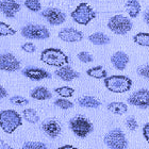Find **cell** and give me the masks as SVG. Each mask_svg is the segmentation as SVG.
Listing matches in <instances>:
<instances>
[{
    "mask_svg": "<svg viewBox=\"0 0 149 149\" xmlns=\"http://www.w3.org/2000/svg\"><path fill=\"white\" fill-rule=\"evenodd\" d=\"M128 102L132 106L139 107L141 109L149 108V91L146 88H142L134 92L129 98Z\"/></svg>",
    "mask_w": 149,
    "mask_h": 149,
    "instance_id": "obj_9",
    "label": "cell"
},
{
    "mask_svg": "<svg viewBox=\"0 0 149 149\" xmlns=\"http://www.w3.org/2000/svg\"><path fill=\"white\" fill-rule=\"evenodd\" d=\"M1 12L8 18H13L20 11V4L16 0H2L0 4Z\"/></svg>",
    "mask_w": 149,
    "mask_h": 149,
    "instance_id": "obj_14",
    "label": "cell"
},
{
    "mask_svg": "<svg viewBox=\"0 0 149 149\" xmlns=\"http://www.w3.org/2000/svg\"><path fill=\"white\" fill-rule=\"evenodd\" d=\"M108 28L113 33L118 35H124L132 29V22L128 17L118 14L112 16L108 22Z\"/></svg>",
    "mask_w": 149,
    "mask_h": 149,
    "instance_id": "obj_6",
    "label": "cell"
},
{
    "mask_svg": "<svg viewBox=\"0 0 149 149\" xmlns=\"http://www.w3.org/2000/svg\"><path fill=\"white\" fill-rule=\"evenodd\" d=\"M134 43L144 47H149V33L147 32H140L133 36Z\"/></svg>",
    "mask_w": 149,
    "mask_h": 149,
    "instance_id": "obj_25",
    "label": "cell"
},
{
    "mask_svg": "<svg viewBox=\"0 0 149 149\" xmlns=\"http://www.w3.org/2000/svg\"><path fill=\"white\" fill-rule=\"evenodd\" d=\"M104 144L111 149H126L128 146V141L126 135L120 129H113L104 135Z\"/></svg>",
    "mask_w": 149,
    "mask_h": 149,
    "instance_id": "obj_7",
    "label": "cell"
},
{
    "mask_svg": "<svg viewBox=\"0 0 149 149\" xmlns=\"http://www.w3.org/2000/svg\"><path fill=\"white\" fill-rule=\"evenodd\" d=\"M22 49L28 53H33L36 50V48H35V46L32 43H26L22 46Z\"/></svg>",
    "mask_w": 149,
    "mask_h": 149,
    "instance_id": "obj_34",
    "label": "cell"
},
{
    "mask_svg": "<svg viewBox=\"0 0 149 149\" xmlns=\"http://www.w3.org/2000/svg\"><path fill=\"white\" fill-rule=\"evenodd\" d=\"M10 101L13 104H16V106H26L29 103V100L27 98H24L22 96H13L10 98Z\"/></svg>",
    "mask_w": 149,
    "mask_h": 149,
    "instance_id": "obj_31",
    "label": "cell"
},
{
    "mask_svg": "<svg viewBox=\"0 0 149 149\" xmlns=\"http://www.w3.org/2000/svg\"><path fill=\"white\" fill-rule=\"evenodd\" d=\"M22 35L28 40H46L50 36L48 29L40 25H27L20 30Z\"/></svg>",
    "mask_w": 149,
    "mask_h": 149,
    "instance_id": "obj_8",
    "label": "cell"
},
{
    "mask_svg": "<svg viewBox=\"0 0 149 149\" xmlns=\"http://www.w3.org/2000/svg\"><path fill=\"white\" fill-rule=\"evenodd\" d=\"M77 56H78V59L83 63H91V62H93V60H94L92 54H90V53L86 52V51H81V52L78 53Z\"/></svg>",
    "mask_w": 149,
    "mask_h": 149,
    "instance_id": "obj_32",
    "label": "cell"
},
{
    "mask_svg": "<svg viewBox=\"0 0 149 149\" xmlns=\"http://www.w3.org/2000/svg\"><path fill=\"white\" fill-rule=\"evenodd\" d=\"M30 96L33 99H36V100H47V99H50L52 97V95L49 92V90H47L46 87L37 86L35 87L34 90H32V92L30 93Z\"/></svg>",
    "mask_w": 149,
    "mask_h": 149,
    "instance_id": "obj_19",
    "label": "cell"
},
{
    "mask_svg": "<svg viewBox=\"0 0 149 149\" xmlns=\"http://www.w3.org/2000/svg\"><path fill=\"white\" fill-rule=\"evenodd\" d=\"M87 76H90L92 78H95V79H106L108 74H107V70L103 68L102 66H95V67H92V68L87 69L86 70Z\"/></svg>",
    "mask_w": 149,
    "mask_h": 149,
    "instance_id": "obj_23",
    "label": "cell"
},
{
    "mask_svg": "<svg viewBox=\"0 0 149 149\" xmlns=\"http://www.w3.org/2000/svg\"><path fill=\"white\" fill-rule=\"evenodd\" d=\"M0 124L6 133L12 134L22 125V119L19 113L15 110H3L0 115Z\"/></svg>",
    "mask_w": 149,
    "mask_h": 149,
    "instance_id": "obj_3",
    "label": "cell"
},
{
    "mask_svg": "<svg viewBox=\"0 0 149 149\" xmlns=\"http://www.w3.org/2000/svg\"><path fill=\"white\" fill-rule=\"evenodd\" d=\"M58 149H78L77 147L72 146V145H64V146L59 147Z\"/></svg>",
    "mask_w": 149,
    "mask_h": 149,
    "instance_id": "obj_40",
    "label": "cell"
},
{
    "mask_svg": "<svg viewBox=\"0 0 149 149\" xmlns=\"http://www.w3.org/2000/svg\"><path fill=\"white\" fill-rule=\"evenodd\" d=\"M54 92H56L59 96L63 97V98H70V97L74 96V90L72 87H69V86L56 87V88H54Z\"/></svg>",
    "mask_w": 149,
    "mask_h": 149,
    "instance_id": "obj_26",
    "label": "cell"
},
{
    "mask_svg": "<svg viewBox=\"0 0 149 149\" xmlns=\"http://www.w3.org/2000/svg\"><path fill=\"white\" fill-rule=\"evenodd\" d=\"M42 129L48 136L52 137V139L59 136L61 134V131H62V127H61L60 123L54 118H49V119L43 121Z\"/></svg>",
    "mask_w": 149,
    "mask_h": 149,
    "instance_id": "obj_13",
    "label": "cell"
},
{
    "mask_svg": "<svg viewBox=\"0 0 149 149\" xmlns=\"http://www.w3.org/2000/svg\"><path fill=\"white\" fill-rule=\"evenodd\" d=\"M0 68L4 72H16L20 69V62L12 53H3L0 56Z\"/></svg>",
    "mask_w": 149,
    "mask_h": 149,
    "instance_id": "obj_11",
    "label": "cell"
},
{
    "mask_svg": "<svg viewBox=\"0 0 149 149\" xmlns=\"http://www.w3.org/2000/svg\"><path fill=\"white\" fill-rule=\"evenodd\" d=\"M0 92H1V94H0V97H1V99H3V98H6V96H8V92L6 91V88L1 85L0 86Z\"/></svg>",
    "mask_w": 149,
    "mask_h": 149,
    "instance_id": "obj_38",
    "label": "cell"
},
{
    "mask_svg": "<svg viewBox=\"0 0 149 149\" xmlns=\"http://www.w3.org/2000/svg\"><path fill=\"white\" fill-rule=\"evenodd\" d=\"M111 62L115 68L118 70H124L126 66L129 63V56L127 53L123 51H116V52L111 56Z\"/></svg>",
    "mask_w": 149,
    "mask_h": 149,
    "instance_id": "obj_17",
    "label": "cell"
},
{
    "mask_svg": "<svg viewBox=\"0 0 149 149\" xmlns=\"http://www.w3.org/2000/svg\"><path fill=\"white\" fill-rule=\"evenodd\" d=\"M22 74L33 81H40L44 79H50L51 74L45 69L37 68V67H26L22 70Z\"/></svg>",
    "mask_w": 149,
    "mask_h": 149,
    "instance_id": "obj_15",
    "label": "cell"
},
{
    "mask_svg": "<svg viewBox=\"0 0 149 149\" xmlns=\"http://www.w3.org/2000/svg\"><path fill=\"white\" fill-rule=\"evenodd\" d=\"M42 15L50 25L52 26L62 25L66 20L65 13H63L61 10L56 9V8H48V9L44 10L42 12Z\"/></svg>",
    "mask_w": 149,
    "mask_h": 149,
    "instance_id": "obj_10",
    "label": "cell"
},
{
    "mask_svg": "<svg viewBox=\"0 0 149 149\" xmlns=\"http://www.w3.org/2000/svg\"><path fill=\"white\" fill-rule=\"evenodd\" d=\"M88 40L94 45H107L110 43V37L102 32H95L88 36Z\"/></svg>",
    "mask_w": 149,
    "mask_h": 149,
    "instance_id": "obj_21",
    "label": "cell"
},
{
    "mask_svg": "<svg viewBox=\"0 0 149 149\" xmlns=\"http://www.w3.org/2000/svg\"><path fill=\"white\" fill-rule=\"evenodd\" d=\"M20 149H48V147L40 142H27Z\"/></svg>",
    "mask_w": 149,
    "mask_h": 149,
    "instance_id": "obj_30",
    "label": "cell"
},
{
    "mask_svg": "<svg viewBox=\"0 0 149 149\" xmlns=\"http://www.w3.org/2000/svg\"><path fill=\"white\" fill-rule=\"evenodd\" d=\"M126 126L130 131H134L137 129V121L133 116H129L126 119Z\"/></svg>",
    "mask_w": 149,
    "mask_h": 149,
    "instance_id": "obj_33",
    "label": "cell"
},
{
    "mask_svg": "<svg viewBox=\"0 0 149 149\" xmlns=\"http://www.w3.org/2000/svg\"><path fill=\"white\" fill-rule=\"evenodd\" d=\"M125 9L130 17L136 18L141 13V3L139 2V0H128L125 3Z\"/></svg>",
    "mask_w": 149,
    "mask_h": 149,
    "instance_id": "obj_18",
    "label": "cell"
},
{
    "mask_svg": "<svg viewBox=\"0 0 149 149\" xmlns=\"http://www.w3.org/2000/svg\"><path fill=\"white\" fill-rule=\"evenodd\" d=\"M40 60L47 65L62 67L68 64L69 59L59 48H47L40 53Z\"/></svg>",
    "mask_w": 149,
    "mask_h": 149,
    "instance_id": "obj_1",
    "label": "cell"
},
{
    "mask_svg": "<svg viewBox=\"0 0 149 149\" xmlns=\"http://www.w3.org/2000/svg\"><path fill=\"white\" fill-rule=\"evenodd\" d=\"M70 16L78 25L87 26L96 17V12L90 4H87L86 2H82L72 11Z\"/></svg>",
    "mask_w": 149,
    "mask_h": 149,
    "instance_id": "obj_4",
    "label": "cell"
},
{
    "mask_svg": "<svg viewBox=\"0 0 149 149\" xmlns=\"http://www.w3.org/2000/svg\"><path fill=\"white\" fill-rule=\"evenodd\" d=\"M56 74L61 79V80L66 81V82H70V81H72L74 79H77V78L80 77L79 72L74 70V69L68 65L60 67L58 70H56Z\"/></svg>",
    "mask_w": 149,
    "mask_h": 149,
    "instance_id": "obj_16",
    "label": "cell"
},
{
    "mask_svg": "<svg viewBox=\"0 0 149 149\" xmlns=\"http://www.w3.org/2000/svg\"><path fill=\"white\" fill-rule=\"evenodd\" d=\"M78 103H79L80 107H83V108H93V109L99 108V107L101 106V102H100L99 100L92 96L80 97V98L78 99Z\"/></svg>",
    "mask_w": 149,
    "mask_h": 149,
    "instance_id": "obj_20",
    "label": "cell"
},
{
    "mask_svg": "<svg viewBox=\"0 0 149 149\" xmlns=\"http://www.w3.org/2000/svg\"><path fill=\"white\" fill-rule=\"evenodd\" d=\"M137 72H139V74H141V76H143V77L149 79V64L148 65L140 67V68L137 69Z\"/></svg>",
    "mask_w": 149,
    "mask_h": 149,
    "instance_id": "obj_35",
    "label": "cell"
},
{
    "mask_svg": "<svg viewBox=\"0 0 149 149\" xmlns=\"http://www.w3.org/2000/svg\"><path fill=\"white\" fill-rule=\"evenodd\" d=\"M143 134H144V137H145V140L147 141V143L149 144V123H147L143 128Z\"/></svg>",
    "mask_w": 149,
    "mask_h": 149,
    "instance_id": "obj_36",
    "label": "cell"
},
{
    "mask_svg": "<svg viewBox=\"0 0 149 149\" xmlns=\"http://www.w3.org/2000/svg\"><path fill=\"white\" fill-rule=\"evenodd\" d=\"M104 85L112 93H126L132 86V80L127 76L113 74L104 79Z\"/></svg>",
    "mask_w": 149,
    "mask_h": 149,
    "instance_id": "obj_2",
    "label": "cell"
},
{
    "mask_svg": "<svg viewBox=\"0 0 149 149\" xmlns=\"http://www.w3.org/2000/svg\"><path fill=\"white\" fill-rule=\"evenodd\" d=\"M144 20H145V22L149 26V9L147 10L146 12H145V14H144Z\"/></svg>",
    "mask_w": 149,
    "mask_h": 149,
    "instance_id": "obj_39",
    "label": "cell"
},
{
    "mask_svg": "<svg viewBox=\"0 0 149 149\" xmlns=\"http://www.w3.org/2000/svg\"><path fill=\"white\" fill-rule=\"evenodd\" d=\"M69 128L80 139L86 137L94 130L93 124L87 118L81 116V115L74 116L69 120Z\"/></svg>",
    "mask_w": 149,
    "mask_h": 149,
    "instance_id": "obj_5",
    "label": "cell"
},
{
    "mask_svg": "<svg viewBox=\"0 0 149 149\" xmlns=\"http://www.w3.org/2000/svg\"><path fill=\"white\" fill-rule=\"evenodd\" d=\"M24 114V118L26 120L30 123V124H36L37 121L40 120V116L37 115L36 111L34 109H26L22 112Z\"/></svg>",
    "mask_w": 149,
    "mask_h": 149,
    "instance_id": "obj_24",
    "label": "cell"
},
{
    "mask_svg": "<svg viewBox=\"0 0 149 149\" xmlns=\"http://www.w3.org/2000/svg\"><path fill=\"white\" fill-rule=\"evenodd\" d=\"M16 33V30L12 29L6 22H0V35L1 36H9V35H14Z\"/></svg>",
    "mask_w": 149,
    "mask_h": 149,
    "instance_id": "obj_29",
    "label": "cell"
},
{
    "mask_svg": "<svg viewBox=\"0 0 149 149\" xmlns=\"http://www.w3.org/2000/svg\"><path fill=\"white\" fill-rule=\"evenodd\" d=\"M0 145H1V147H0V149H14L12 146H10L9 144H6V142H3L2 140L0 141Z\"/></svg>",
    "mask_w": 149,
    "mask_h": 149,
    "instance_id": "obj_37",
    "label": "cell"
},
{
    "mask_svg": "<svg viewBox=\"0 0 149 149\" xmlns=\"http://www.w3.org/2000/svg\"><path fill=\"white\" fill-rule=\"evenodd\" d=\"M59 38L66 43H78L83 40V33L74 28H64L59 32Z\"/></svg>",
    "mask_w": 149,
    "mask_h": 149,
    "instance_id": "obj_12",
    "label": "cell"
},
{
    "mask_svg": "<svg viewBox=\"0 0 149 149\" xmlns=\"http://www.w3.org/2000/svg\"><path fill=\"white\" fill-rule=\"evenodd\" d=\"M54 104H56L58 108L62 110H68V109H72V107H74V103L72 101H69L67 100V98H59V99H56L54 101Z\"/></svg>",
    "mask_w": 149,
    "mask_h": 149,
    "instance_id": "obj_28",
    "label": "cell"
},
{
    "mask_svg": "<svg viewBox=\"0 0 149 149\" xmlns=\"http://www.w3.org/2000/svg\"><path fill=\"white\" fill-rule=\"evenodd\" d=\"M24 3L26 8L32 12H40L42 9L40 0H24Z\"/></svg>",
    "mask_w": 149,
    "mask_h": 149,
    "instance_id": "obj_27",
    "label": "cell"
},
{
    "mask_svg": "<svg viewBox=\"0 0 149 149\" xmlns=\"http://www.w3.org/2000/svg\"><path fill=\"white\" fill-rule=\"evenodd\" d=\"M108 110L112 112L113 114L123 115L128 111V106L126 103L120 102V101H114L108 104Z\"/></svg>",
    "mask_w": 149,
    "mask_h": 149,
    "instance_id": "obj_22",
    "label": "cell"
}]
</instances>
